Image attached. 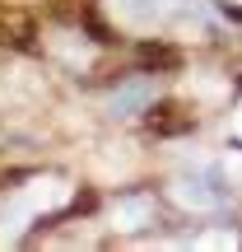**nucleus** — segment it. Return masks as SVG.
<instances>
[{
	"label": "nucleus",
	"mask_w": 242,
	"mask_h": 252,
	"mask_svg": "<svg viewBox=\"0 0 242 252\" xmlns=\"http://www.w3.org/2000/svg\"><path fill=\"white\" fill-rule=\"evenodd\" d=\"M200 248H238V234H200Z\"/></svg>",
	"instance_id": "nucleus-8"
},
{
	"label": "nucleus",
	"mask_w": 242,
	"mask_h": 252,
	"mask_svg": "<svg viewBox=\"0 0 242 252\" xmlns=\"http://www.w3.org/2000/svg\"><path fill=\"white\" fill-rule=\"evenodd\" d=\"M233 135H242V103H238V112H233Z\"/></svg>",
	"instance_id": "nucleus-9"
},
{
	"label": "nucleus",
	"mask_w": 242,
	"mask_h": 252,
	"mask_svg": "<svg viewBox=\"0 0 242 252\" xmlns=\"http://www.w3.org/2000/svg\"><path fill=\"white\" fill-rule=\"evenodd\" d=\"M154 94H159V89H154L149 80H131V84H121V89L108 94V112H112V117H131V112L149 108Z\"/></svg>",
	"instance_id": "nucleus-4"
},
{
	"label": "nucleus",
	"mask_w": 242,
	"mask_h": 252,
	"mask_svg": "<svg viewBox=\"0 0 242 252\" xmlns=\"http://www.w3.org/2000/svg\"><path fill=\"white\" fill-rule=\"evenodd\" d=\"M37 220V210H33V201L24 196V191H14V196H5L0 201V248H9V243H19L24 238V229Z\"/></svg>",
	"instance_id": "nucleus-2"
},
{
	"label": "nucleus",
	"mask_w": 242,
	"mask_h": 252,
	"mask_svg": "<svg viewBox=\"0 0 242 252\" xmlns=\"http://www.w3.org/2000/svg\"><path fill=\"white\" fill-rule=\"evenodd\" d=\"M187 94H196V98H224V75H210V70H196V75H187V84H182Z\"/></svg>",
	"instance_id": "nucleus-7"
},
{
	"label": "nucleus",
	"mask_w": 242,
	"mask_h": 252,
	"mask_svg": "<svg viewBox=\"0 0 242 252\" xmlns=\"http://www.w3.org/2000/svg\"><path fill=\"white\" fill-rule=\"evenodd\" d=\"M47 47H52V56H61L65 65H93V42H84V33H70V28H52L47 33Z\"/></svg>",
	"instance_id": "nucleus-3"
},
{
	"label": "nucleus",
	"mask_w": 242,
	"mask_h": 252,
	"mask_svg": "<svg viewBox=\"0 0 242 252\" xmlns=\"http://www.w3.org/2000/svg\"><path fill=\"white\" fill-rule=\"evenodd\" d=\"M28 201H33V210L37 215H47V210H61L65 201H70V187H65L61 178H33L28 187H19Z\"/></svg>",
	"instance_id": "nucleus-6"
},
{
	"label": "nucleus",
	"mask_w": 242,
	"mask_h": 252,
	"mask_svg": "<svg viewBox=\"0 0 242 252\" xmlns=\"http://www.w3.org/2000/svg\"><path fill=\"white\" fill-rule=\"evenodd\" d=\"M149 215H154V206H149L144 196H121V201H112L108 224L117 229V234H135V229L149 224Z\"/></svg>",
	"instance_id": "nucleus-5"
},
{
	"label": "nucleus",
	"mask_w": 242,
	"mask_h": 252,
	"mask_svg": "<svg viewBox=\"0 0 242 252\" xmlns=\"http://www.w3.org/2000/svg\"><path fill=\"white\" fill-rule=\"evenodd\" d=\"M219 196H224V187H219L215 178H200V173H182L177 182H172V201L187 210H215Z\"/></svg>",
	"instance_id": "nucleus-1"
},
{
	"label": "nucleus",
	"mask_w": 242,
	"mask_h": 252,
	"mask_svg": "<svg viewBox=\"0 0 242 252\" xmlns=\"http://www.w3.org/2000/svg\"><path fill=\"white\" fill-rule=\"evenodd\" d=\"M233 5H242V0H233Z\"/></svg>",
	"instance_id": "nucleus-10"
}]
</instances>
